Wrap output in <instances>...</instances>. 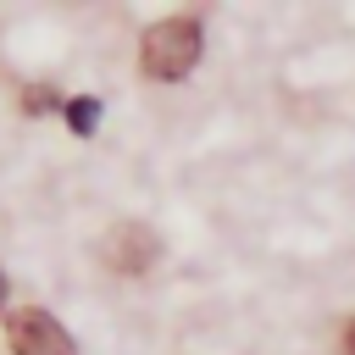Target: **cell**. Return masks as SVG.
<instances>
[{
    "instance_id": "cell-1",
    "label": "cell",
    "mask_w": 355,
    "mask_h": 355,
    "mask_svg": "<svg viewBox=\"0 0 355 355\" xmlns=\"http://www.w3.org/2000/svg\"><path fill=\"white\" fill-rule=\"evenodd\" d=\"M200 44H205L200 17H166L139 39V67H144V78H161V83L189 78L200 61Z\"/></svg>"
},
{
    "instance_id": "cell-4",
    "label": "cell",
    "mask_w": 355,
    "mask_h": 355,
    "mask_svg": "<svg viewBox=\"0 0 355 355\" xmlns=\"http://www.w3.org/2000/svg\"><path fill=\"white\" fill-rule=\"evenodd\" d=\"M61 116H67V128H72L78 139H89V133H94V122H100V100H94V94H78V100H67V105H61Z\"/></svg>"
},
{
    "instance_id": "cell-6",
    "label": "cell",
    "mask_w": 355,
    "mask_h": 355,
    "mask_svg": "<svg viewBox=\"0 0 355 355\" xmlns=\"http://www.w3.org/2000/svg\"><path fill=\"white\" fill-rule=\"evenodd\" d=\"M0 300H6V272H0Z\"/></svg>"
},
{
    "instance_id": "cell-2",
    "label": "cell",
    "mask_w": 355,
    "mask_h": 355,
    "mask_svg": "<svg viewBox=\"0 0 355 355\" xmlns=\"http://www.w3.org/2000/svg\"><path fill=\"white\" fill-rule=\"evenodd\" d=\"M6 344L17 355H72V338L61 333V322L39 305H22L6 316Z\"/></svg>"
},
{
    "instance_id": "cell-5",
    "label": "cell",
    "mask_w": 355,
    "mask_h": 355,
    "mask_svg": "<svg viewBox=\"0 0 355 355\" xmlns=\"http://www.w3.org/2000/svg\"><path fill=\"white\" fill-rule=\"evenodd\" d=\"M338 355H355V316H349L344 333H338Z\"/></svg>"
},
{
    "instance_id": "cell-3",
    "label": "cell",
    "mask_w": 355,
    "mask_h": 355,
    "mask_svg": "<svg viewBox=\"0 0 355 355\" xmlns=\"http://www.w3.org/2000/svg\"><path fill=\"white\" fill-rule=\"evenodd\" d=\"M155 255H161V244H155V233L139 227V222H122V227H111V239H105V261H111V272H122V277H144V272L155 266Z\"/></svg>"
}]
</instances>
